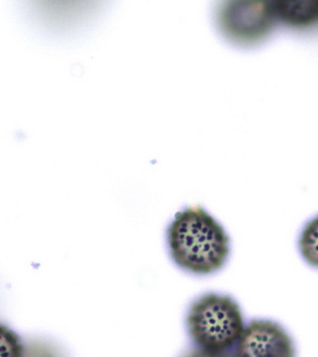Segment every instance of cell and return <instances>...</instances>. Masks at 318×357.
Segmentation results:
<instances>
[{"instance_id": "obj_1", "label": "cell", "mask_w": 318, "mask_h": 357, "mask_svg": "<svg viewBox=\"0 0 318 357\" xmlns=\"http://www.w3.org/2000/svg\"><path fill=\"white\" fill-rule=\"evenodd\" d=\"M167 244L177 267L200 276L222 269L231 252L225 229L200 206L176 213L167 229Z\"/></svg>"}, {"instance_id": "obj_2", "label": "cell", "mask_w": 318, "mask_h": 357, "mask_svg": "<svg viewBox=\"0 0 318 357\" xmlns=\"http://www.w3.org/2000/svg\"><path fill=\"white\" fill-rule=\"evenodd\" d=\"M188 333L198 348L227 351L236 347L245 328L241 306L231 296L208 293L190 306Z\"/></svg>"}, {"instance_id": "obj_3", "label": "cell", "mask_w": 318, "mask_h": 357, "mask_svg": "<svg viewBox=\"0 0 318 357\" xmlns=\"http://www.w3.org/2000/svg\"><path fill=\"white\" fill-rule=\"evenodd\" d=\"M275 2H226L218 14V24L229 39L239 44L259 43L272 31Z\"/></svg>"}, {"instance_id": "obj_4", "label": "cell", "mask_w": 318, "mask_h": 357, "mask_svg": "<svg viewBox=\"0 0 318 357\" xmlns=\"http://www.w3.org/2000/svg\"><path fill=\"white\" fill-rule=\"evenodd\" d=\"M234 348L236 357H296L292 336L280 323L270 319L248 323Z\"/></svg>"}, {"instance_id": "obj_5", "label": "cell", "mask_w": 318, "mask_h": 357, "mask_svg": "<svg viewBox=\"0 0 318 357\" xmlns=\"http://www.w3.org/2000/svg\"><path fill=\"white\" fill-rule=\"evenodd\" d=\"M276 17L287 24L307 26L318 20V1L275 2Z\"/></svg>"}, {"instance_id": "obj_6", "label": "cell", "mask_w": 318, "mask_h": 357, "mask_svg": "<svg viewBox=\"0 0 318 357\" xmlns=\"http://www.w3.org/2000/svg\"><path fill=\"white\" fill-rule=\"evenodd\" d=\"M302 259L311 267L318 269V215L306 223L298 239Z\"/></svg>"}, {"instance_id": "obj_7", "label": "cell", "mask_w": 318, "mask_h": 357, "mask_svg": "<svg viewBox=\"0 0 318 357\" xmlns=\"http://www.w3.org/2000/svg\"><path fill=\"white\" fill-rule=\"evenodd\" d=\"M0 357H24V347L20 336L0 323Z\"/></svg>"}, {"instance_id": "obj_8", "label": "cell", "mask_w": 318, "mask_h": 357, "mask_svg": "<svg viewBox=\"0 0 318 357\" xmlns=\"http://www.w3.org/2000/svg\"><path fill=\"white\" fill-rule=\"evenodd\" d=\"M182 357H236L234 354L230 351H215L204 350L202 348H195L188 351Z\"/></svg>"}]
</instances>
